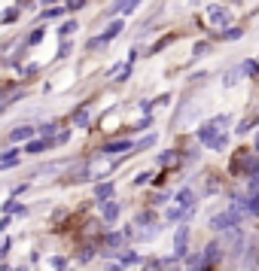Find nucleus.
I'll use <instances>...</instances> for the list:
<instances>
[{
	"instance_id": "423d86ee",
	"label": "nucleus",
	"mask_w": 259,
	"mask_h": 271,
	"mask_svg": "<svg viewBox=\"0 0 259 271\" xmlns=\"http://www.w3.org/2000/svg\"><path fill=\"white\" fill-rule=\"evenodd\" d=\"M119 34H122V22L116 19V22H110V25L104 28V34H101V37H95V40H89V46L95 49V46H101V43H110V40H116Z\"/></svg>"
},
{
	"instance_id": "ddd939ff",
	"label": "nucleus",
	"mask_w": 259,
	"mask_h": 271,
	"mask_svg": "<svg viewBox=\"0 0 259 271\" xmlns=\"http://www.w3.org/2000/svg\"><path fill=\"white\" fill-rule=\"evenodd\" d=\"M19 165V152L10 149V152H0V171H7V168H16Z\"/></svg>"
},
{
	"instance_id": "c756f323",
	"label": "nucleus",
	"mask_w": 259,
	"mask_h": 271,
	"mask_svg": "<svg viewBox=\"0 0 259 271\" xmlns=\"http://www.w3.org/2000/svg\"><path fill=\"white\" fill-rule=\"evenodd\" d=\"M70 49H73L70 43H61V49H58V58H67V55H70Z\"/></svg>"
},
{
	"instance_id": "7ed1b4c3",
	"label": "nucleus",
	"mask_w": 259,
	"mask_h": 271,
	"mask_svg": "<svg viewBox=\"0 0 259 271\" xmlns=\"http://www.w3.org/2000/svg\"><path fill=\"white\" fill-rule=\"evenodd\" d=\"M189 256V225H177V235H174V259H186Z\"/></svg>"
},
{
	"instance_id": "9b49d317",
	"label": "nucleus",
	"mask_w": 259,
	"mask_h": 271,
	"mask_svg": "<svg viewBox=\"0 0 259 271\" xmlns=\"http://www.w3.org/2000/svg\"><path fill=\"white\" fill-rule=\"evenodd\" d=\"M95 198L98 201H113V180H110V183H98L95 186Z\"/></svg>"
},
{
	"instance_id": "39448f33",
	"label": "nucleus",
	"mask_w": 259,
	"mask_h": 271,
	"mask_svg": "<svg viewBox=\"0 0 259 271\" xmlns=\"http://www.w3.org/2000/svg\"><path fill=\"white\" fill-rule=\"evenodd\" d=\"M223 241H210V244H204V250H201V259H204V265H216V262H223Z\"/></svg>"
},
{
	"instance_id": "2f4dec72",
	"label": "nucleus",
	"mask_w": 259,
	"mask_h": 271,
	"mask_svg": "<svg viewBox=\"0 0 259 271\" xmlns=\"http://www.w3.org/2000/svg\"><path fill=\"white\" fill-rule=\"evenodd\" d=\"M10 271H31L28 265H16V268H10Z\"/></svg>"
},
{
	"instance_id": "cd10ccee",
	"label": "nucleus",
	"mask_w": 259,
	"mask_h": 271,
	"mask_svg": "<svg viewBox=\"0 0 259 271\" xmlns=\"http://www.w3.org/2000/svg\"><path fill=\"white\" fill-rule=\"evenodd\" d=\"M61 13H67V10H61V7H52V10H43V19H55V16H61Z\"/></svg>"
},
{
	"instance_id": "72a5a7b5",
	"label": "nucleus",
	"mask_w": 259,
	"mask_h": 271,
	"mask_svg": "<svg viewBox=\"0 0 259 271\" xmlns=\"http://www.w3.org/2000/svg\"><path fill=\"white\" fill-rule=\"evenodd\" d=\"M43 4H52V0H43Z\"/></svg>"
},
{
	"instance_id": "2eb2a0df",
	"label": "nucleus",
	"mask_w": 259,
	"mask_h": 271,
	"mask_svg": "<svg viewBox=\"0 0 259 271\" xmlns=\"http://www.w3.org/2000/svg\"><path fill=\"white\" fill-rule=\"evenodd\" d=\"M119 265H122V268H128V265H140V253H137V250H125V253L119 256Z\"/></svg>"
},
{
	"instance_id": "0eeeda50",
	"label": "nucleus",
	"mask_w": 259,
	"mask_h": 271,
	"mask_svg": "<svg viewBox=\"0 0 259 271\" xmlns=\"http://www.w3.org/2000/svg\"><path fill=\"white\" fill-rule=\"evenodd\" d=\"M195 192L189 189V186H183L180 192H177V207H183V210H195Z\"/></svg>"
},
{
	"instance_id": "dca6fc26",
	"label": "nucleus",
	"mask_w": 259,
	"mask_h": 271,
	"mask_svg": "<svg viewBox=\"0 0 259 271\" xmlns=\"http://www.w3.org/2000/svg\"><path fill=\"white\" fill-rule=\"evenodd\" d=\"M4 213H7V216H22V213H25V204H19V201L10 198V201L4 204Z\"/></svg>"
},
{
	"instance_id": "bb28decb",
	"label": "nucleus",
	"mask_w": 259,
	"mask_h": 271,
	"mask_svg": "<svg viewBox=\"0 0 259 271\" xmlns=\"http://www.w3.org/2000/svg\"><path fill=\"white\" fill-rule=\"evenodd\" d=\"M150 180H153V174H150V171H143V174L134 177V186H143V183H150Z\"/></svg>"
},
{
	"instance_id": "4468645a",
	"label": "nucleus",
	"mask_w": 259,
	"mask_h": 271,
	"mask_svg": "<svg viewBox=\"0 0 259 271\" xmlns=\"http://www.w3.org/2000/svg\"><path fill=\"white\" fill-rule=\"evenodd\" d=\"M247 216H259V192H247Z\"/></svg>"
},
{
	"instance_id": "f257e3e1",
	"label": "nucleus",
	"mask_w": 259,
	"mask_h": 271,
	"mask_svg": "<svg viewBox=\"0 0 259 271\" xmlns=\"http://www.w3.org/2000/svg\"><path fill=\"white\" fill-rule=\"evenodd\" d=\"M229 125H232V119H229L226 113H223V116H213V119L201 122V128H198V140H201L204 146H210V149H213L219 140H223V137L229 134V131H226Z\"/></svg>"
},
{
	"instance_id": "aec40b11",
	"label": "nucleus",
	"mask_w": 259,
	"mask_h": 271,
	"mask_svg": "<svg viewBox=\"0 0 259 271\" xmlns=\"http://www.w3.org/2000/svg\"><path fill=\"white\" fill-rule=\"evenodd\" d=\"M159 165H162V168H171V165H177V152H174V149L162 152V156H159Z\"/></svg>"
},
{
	"instance_id": "f3484780",
	"label": "nucleus",
	"mask_w": 259,
	"mask_h": 271,
	"mask_svg": "<svg viewBox=\"0 0 259 271\" xmlns=\"http://www.w3.org/2000/svg\"><path fill=\"white\" fill-rule=\"evenodd\" d=\"M52 146V140H28V152H46Z\"/></svg>"
},
{
	"instance_id": "4be33fe9",
	"label": "nucleus",
	"mask_w": 259,
	"mask_h": 271,
	"mask_svg": "<svg viewBox=\"0 0 259 271\" xmlns=\"http://www.w3.org/2000/svg\"><path fill=\"white\" fill-rule=\"evenodd\" d=\"M77 259H80V262H83V265H86V262H92V259H95V250H92V247H83V250H80V256H77Z\"/></svg>"
},
{
	"instance_id": "6ab92c4d",
	"label": "nucleus",
	"mask_w": 259,
	"mask_h": 271,
	"mask_svg": "<svg viewBox=\"0 0 259 271\" xmlns=\"http://www.w3.org/2000/svg\"><path fill=\"white\" fill-rule=\"evenodd\" d=\"M156 137H159V134H146L143 140H137V143H134V152H143V149H150V146L156 143Z\"/></svg>"
},
{
	"instance_id": "c85d7f7f",
	"label": "nucleus",
	"mask_w": 259,
	"mask_h": 271,
	"mask_svg": "<svg viewBox=\"0 0 259 271\" xmlns=\"http://www.w3.org/2000/svg\"><path fill=\"white\" fill-rule=\"evenodd\" d=\"M16 19H19V10H10V13L0 16V22H16Z\"/></svg>"
},
{
	"instance_id": "9d476101",
	"label": "nucleus",
	"mask_w": 259,
	"mask_h": 271,
	"mask_svg": "<svg viewBox=\"0 0 259 271\" xmlns=\"http://www.w3.org/2000/svg\"><path fill=\"white\" fill-rule=\"evenodd\" d=\"M34 134H37V128H31V125H19V128L10 131V140H13V143H22V140H31Z\"/></svg>"
},
{
	"instance_id": "393cba45",
	"label": "nucleus",
	"mask_w": 259,
	"mask_h": 271,
	"mask_svg": "<svg viewBox=\"0 0 259 271\" xmlns=\"http://www.w3.org/2000/svg\"><path fill=\"white\" fill-rule=\"evenodd\" d=\"M83 7H86V0H67V4H64L67 13H77V10H83Z\"/></svg>"
},
{
	"instance_id": "7c9ffc66",
	"label": "nucleus",
	"mask_w": 259,
	"mask_h": 271,
	"mask_svg": "<svg viewBox=\"0 0 259 271\" xmlns=\"http://www.w3.org/2000/svg\"><path fill=\"white\" fill-rule=\"evenodd\" d=\"M104 271H122V265H119V262H113V265H107Z\"/></svg>"
},
{
	"instance_id": "20e7f679",
	"label": "nucleus",
	"mask_w": 259,
	"mask_h": 271,
	"mask_svg": "<svg viewBox=\"0 0 259 271\" xmlns=\"http://www.w3.org/2000/svg\"><path fill=\"white\" fill-rule=\"evenodd\" d=\"M207 22L216 25V28H226V25L232 22V10L223 7V4H210V7H207Z\"/></svg>"
},
{
	"instance_id": "f03ea898",
	"label": "nucleus",
	"mask_w": 259,
	"mask_h": 271,
	"mask_svg": "<svg viewBox=\"0 0 259 271\" xmlns=\"http://www.w3.org/2000/svg\"><path fill=\"white\" fill-rule=\"evenodd\" d=\"M244 76H259V64L256 61H244V64H238V67H232V70H226V76H223V86L226 89H232V86H238Z\"/></svg>"
},
{
	"instance_id": "412c9836",
	"label": "nucleus",
	"mask_w": 259,
	"mask_h": 271,
	"mask_svg": "<svg viewBox=\"0 0 259 271\" xmlns=\"http://www.w3.org/2000/svg\"><path fill=\"white\" fill-rule=\"evenodd\" d=\"M77 28H80L77 22H64V25L58 28V34H61V37H70V34H73V31H77Z\"/></svg>"
},
{
	"instance_id": "5701e85b",
	"label": "nucleus",
	"mask_w": 259,
	"mask_h": 271,
	"mask_svg": "<svg viewBox=\"0 0 259 271\" xmlns=\"http://www.w3.org/2000/svg\"><path fill=\"white\" fill-rule=\"evenodd\" d=\"M49 265H52V271H64L67 259H64V256H52V259H49Z\"/></svg>"
},
{
	"instance_id": "a878e982",
	"label": "nucleus",
	"mask_w": 259,
	"mask_h": 271,
	"mask_svg": "<svg viewBox=\"0 0 259 271\" xmlns=\"http://www.w3.org/2000/svg\"><path fill=\"white\" fill-rule=\"evenodd\" d=\"M43 34H46L43 28H37V31H31V37H28V43H31V46H34V43H40V40H43Z\"/></svg>"
},
{
	"instance_id": "473e14b6",
	"label": "nucleus",
	"mask_w": 259,
	"mask_h": 271,
	"mask_svg": "<svg viewBox=\"0 0 259 271\" xmlns=\"http://www.w3.org/2000/svg\"><path fill=\"white\" fill-rule=\"evenodd\" d=\"M256 149H259V134H256Z\"/></svg>"
},
{
	"instance_id": "6e6552de",
	"label": "nucleus",
	"mask_w": 259,
	"mask_h": 271,
	"mask_svg": "<svg viewBox=\"0 0 259 271\" xmlns=\"http://www.w3.org/2000/svg\"><path fill=\"white\" fill-rule=\"evenodd\" d=\"M131 225H134V228H150V231H153V228H159V216H156V213H150V210H143V213H137V216H134V222H131Z\"/></svg>"
},
{
	"instance_id": "f8f14e48",
	"label": "nucleus",
	"mask_w": 259,
	"mask_h": 271,
	"mask_svg": "<svg viewBox=\"0 0 259 271\" xmlns=\"http://www.w3.org/2000/svg\"><path fill=\"white\" fill-rule=\"evenodd\" d=\"M128 149H134V143H128V140H113V143H107V156H116V152H128Z\"/></svg>"
},
{
	"instance_id": "a211bd4d",
	"label": "nucleus",
	"mask_w": 259,
	"mask_h": 271,
	"mask_svg": "<svg viewBox=\"0 0 259 271\" xmlns=\"http://www.w3.org/2000/svg\"><path fill=\"white\" fill-rule=\"evenodd\" d=\"M89 113L86 110H77V113H73V125H77V128H89Z\"/></svg>"
},
{
	"instance_id": "b1692460",
	"label": "nucleus",
	"mask_w": 259,
	"mask_h": 271,
	"mask_svg": "<svg viewBox=\"0 0 259 271\" xmlns=\"http://www.w3.org/2000/svg\"><path fill=\"white\" fill-rule=\"evenodd\" d=\"M223 37H226V40H241L244 31H241V28H226V34H223Z\"/></svg>"
},
{
	"instance_id": "1a4fd4ad",
	"label": "nucleus",
	"mask_w": 259,
	"mask_h": 271,
	"mask_svg": "<svg viewBox=\"0 0 259 271\" xmlns=\"http://www.w3.org/2000/svg\"><path fill=\"white\" fill-rule=\"evenodd\" d=\"M119 213H122V207H119L116 201H101V216H104V222L113 225V222L119 219Z\"/></svg>"
}]
</instances>
